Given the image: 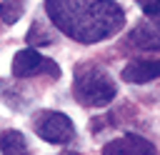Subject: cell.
Returning <instances> with one entry per match:
<instances>
[{"label":"cell","mask_w":160,"mask_h":155,"mask_svg":"<svg viewBox=\"0 0 160 155\" xmlns=\"http://www.w3.org/2000/svg\"><path fill=\"white\" fill-rule=\"evenodd\" d=\"M12 75L15 78H35V75H60V65L45 55H40L35 48H25L12 58Z\"/></svg>","instance_id":"4"},{"label":"cell","mask_w":160,"mask_h":155,"mask_svg":"<svg viewBox=\"0 0 160 155\" xmlns=\"http://www.w3.org/2000/svg\"><path fill=\"white\" fill-rule=\"evenodd\" d=\"M142 12L152 20V22H160V0H150L142 5Z\"/></svg>","instance_id":"11"},{"label":"cell","mask_w":160,"mask_h":155,"mask_svg":"<svg viewBox=\"0 0 160 155\" xmlns=\"http://www.w3.org/2000/svg\"><path fill=\"white\" fill-rule=\"evenodd\" d=\"M102 155H158L155 145L140 135H122L102 148Z\"/></svg>","instance_id":"5"},{"label":"cell","mask_w":160,"mask_h":155,"mask_svg":"<svg viewBox=\"0 0 160 155\" xmlns=\"http://www.w3.org/2000/svg\"><path fill=\"white\" fill-rule=\"evenodd\" d=\"M45 10L52 25L78 42L108 40L125 22L115 0H45Z\"/></svg>","instance_id":"1"},{"label":"cell","mask_w":160,"mask_h":155,"mask_svg":"<svg viewBox=\"0 0 160 155\" xmlns=\"http://www.w3.org/2000/svg\"><path fill=\"white\" fill-rule=\"evenodd\" d=\"M32 130L48 140V142H55V145H62V142H70L75 138V125L72 120L65 115V112H55V110H40L35 118H32Z\"/></svg>","instance_id":"3"},{"label":"cell","mask_w":160,"mask_h":155,"mask_svg":"<svg viewBox=\"0 0 160 155\" xmlns=\"http://www.w3.org/2000/svg\"><path fill=\"white\" fill-rule=\"evenodd\" d=\"M38 38H40V42H52V38H50V35H45L42 25H40L38 20H35V22H32V30L28 32V42H35Z\"/></svg>","instance_id":"10"},{"label":"cell","mask_w":160,"mask_h":155,"mask_svg":"<svg viewBox=\"0 0 160 155\" xmlns=\"http://www.w3.org/2000/svg\"><path fill=\"white\" fill-rule=\"evenodd\" d=\"M160 78V58H148V60H130L125 68H122V80L125 82H135V85H142V82H150Z\"/></svg>","instance_id":"6"},{"label":"cell","mask_w":160,"mask_h":155,"mask_svg":"<svg viewBox=\"0 0 160 155\" xmlns=\"http://www.w3.org/2000/svg\"><path fill=\"white\" fill-rule=\"evenodd\" d=\"M128 45L138 50H160V22L138 25L128 35Z\"/></svg>","instance_id":"7"},{"label":"cell","mask_w":160,"mask_h":155,"mask_svg":"<svg viewBox=\"0 0 160 155\" xmlns=\"http://www.w3.org/2000/svg\"><path fill=\"white\" fill-rule=\"evenodd\" d=\"M0 152L2 155H28V140L18 130H5L0 135Z\"/></svg>","instance_id":"8"},{"label":"cell","mask_w":160,"mask_h":155,"mask_svg":"<svg viewBox=\"0 0 160 155\" xmlns=\"http://www.w3.org/2000/svg\"><path fill=\"white\" fill-rule=\"evenodd\" d=\"M72 95L85 108H105V105H110L115 100L118 85H115V80L110 78L108 70H102L100 65L85 62V65L75 68Z\"/></svg>","instance_id":"2"},{"label":"cell","mask_w":160,"mask_h":155,"mask_svg":"<svg viewBox=\"0 0 160 155\" xmlns=\"http://www.w3.org/2000/svg\"><path fill=\"white\" fill-rule=\"evenodd\" d=\"M138 2H140V5H145V2H150V0H138Z\"/></svg>","instance_id":"12"},{"label":"cell","mask_w":160,"mask_h":155,"mask_svg":"<svg viewBox=\"0 0 160 155\" xmlns=\"http://www.w3.org/2000/svg\"><path fill=\"white\" fill-rule=\"evenodd\" d=\"M25 12V0H0V20L5 25H12Z\"/></svg>","instance_id":"9"},{"label":"cell","mask_w":160,"mask_h":155,"mask_svg":"<svg viewBox=\"0 0 160 155\" xmlns=\"http://www.w3.org/2000/svg\"><path fill=\"white\" fill-rule=\"evenodd\" d=\"M60 155H78V152H60Z\"/></svg>","instance_id":"13"}]
</instances>
